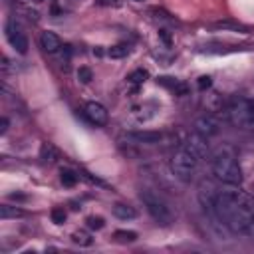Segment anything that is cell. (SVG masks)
<instances>
[{"label": "cell", "instance_id": "6da1fadb", "mask_svg": "<svg viewBox=\"0 0 254 254\" xmlns=\"http://www.w3.org/2000/svg\"><path fill=\"white\" fill-rule=\"evenodd\" d=\"M200 204L210 216L238 236H254V196L244 190H216L202 185L198 192Z\"/></svg>", "mask_w": 254, "mask_h": 254}, {"label": "cell", "instance_id": "7a4b0ae2", "mask_svg": "<svg viewBox=\"0 0 254 254\" xmlns=\"http://www.w3.org/2000/svg\"><path fill=\"white\" fill-rule=\"evenodd\" d=\"M210 171L214 175L216 181L224 183V185H232L238 187L242 183V169L234 157V153H230L228 149H220L212 155L210 159Z\"/></svg>", "mask_w": 254, "mask_h": 254}, {"label": "cell", "instance_id": "3957f363", "mask_svg": "<svg viewBox=\"0 0 254 254\" xmlns=\"http://www.w3.org/2000/svg\"><path fill=\"white\" fill-rule=\"evenodd\" d=\"M139 196H141V200H143V206L147 208V212L151 214V218H153L157 224L169 226V224L175 222V212H173L171 204H169L159 192H155V190H151V189H143V190L139 192Z\"/></svg>", "mask_w": 254, "mask_h": 254}, {"label": "cell", "instance_id": "277c9868", "mask_svg": "<svg viewBox=\"0 0 254 254\" xmlns=\"http://www.w3.org/2000/svg\"><path fill=\"white\" fill-rule=\"evenodd\" d=\"M196 167H198V159L192 153H189L185 147H181L171 159V169H173L175 177L185 183H189L192 179V175L196 173Z\"/></svg>", "mask_w": 254, "mask_h": 254}, {"label": "cell", "instance_id": "5b68a950", "mask_svg": "<svg viewBox=\"0 0 254 254\" xmlns=\"http://www.w3.org/2000/svg\"><path fill=\"white\" fill-rule=\"evenodd\" d=\"M4 36H6L8 44H10L18 54H26V52H28V38H26V34L22 32L20 24H18L14 18H10V20L6 22V26H4Z\"/></svg>", "mask_w": 254, "mask_h": 254}, {"label": "cell", "instance_id": "8992f818", "mask_svg": "<svg viewBox=\"0 0 254 254\" xmlns=\"http://www.w3.org/2000/svg\"><path fill=\"white\" fill-rule=\"evenodd\" d=\"M183 147H185L189 153H192L198 161H202V159H206V157H208V143H206V137L198 135L196 131H194V133H190V135L185 139Z\"/></svg>", "mask_w": 254, "mask_h": 254}, {"label": "cell", "instance_id": "52a82bcc", "mask_svg": "<svg viewBox=\"0 0 254 254\" xmlns=\"http://www.w3.org/2000/svg\"><path fill=\"white\" fill-rule=\"evenodd\" d=\"M192 127H194V131L198 133V135H202V137H212V135H216L218 131H220V123H218V119H214L212 115H200V117H196L194 119V123H192Z\"/></svg>", "mask_w": 254, "mask_h": 254}, {"label": "cell", "instance_id": "ba28073f", "mask_svg": "<svg viewBox=\"0 0 254 254\" xmlns=\"http://www.w3.org/2000/svg\"><path fill=\"white\" fill-rule=\"evenodd\" d=\"M83 113H85V117H87L93 125H105L107 119H109L107 109H105L99 101H87L85 107H83Z\"/></svg>", "mask_w": 254, "mask_h": 254}, {"label": "cell", "instance_id": "9c48e42d", "mask_svg": "<svg viewBox=\"0 0 254 254\" xmlns=\"http://www.w3.org/2000/svg\"><path fill=\"white\" fill-rule=\"evenodd\" d=\"M125 137L133 143H143V145H155L163 139V135L159 131H131Z\"/></svg>", "mask_w": 254, "mask_h": 254}, {"label": "cell", "instance_id": "30bf717a", "mask_svg": "<svg viewBox=\"0 0 254 254\" xmlns=\"http://www.w3.org/2000/svg\"><path fill=\"white\" fill-rule=\"evenodd\" d=\"M40 46H42V50L48 52V54H56V52H60V50L64 48L60 36L54 34V32H42V36H40Z\"/></svg>", "mask_w": 254, "mask_h": 254}, {"label": "cell", "instance_id": "8fae6325", "mask_svg": "<svg viewBox=\"0 0 254 254\" xmlns=\"http://www.w3.org/2000/svg\"><path fill=\"white\" fill-rule=\"evenodd\" d=\"M113 214L119 218V220H133L137 216V210L129 204H123V202H117L113 204Z\"/></svg>", "mask_w": 254, "mask_h": 254}, {"label": "cell", "instance_id": "7c38bea8", "mask_svg": "<svg viewBox=\"0 0 254 254\" xmlns=\"http://www.w3.org/2000/svg\"><path fill=\"white\" fill-rule=\"evenodd\" d=\"M40 159H42L44 163H54V161L58 159L56 147H54L52 143H42V147H40Z\"/></svg>", "mask_w": 254, "mask_h": 254}, {"label": "cell", "instance_id": "4fadbf2b", "mask_svg": "<svg viewBox=\"0 0 254 254\" xmlns=\"http://www.w3.org/2000/svg\"><path fill=\"white\" fill-rule=\"evenodd\" d=\"M20 216H24L22 208L12 206V204H0V218L8 220V218H20Z\"/></svg>", "mask_w": 254, "mask_h": 254}, {"label": "cell", "instance_id": "5bb4252c", "mask_svg": "<svg viewBox=\"0 0 254 254\" xmlns=\"http://www.w3.org/2000/svg\"><path fill=\"white\" fill-rule=\"evenodd\" d=\"M60 181H62L64 187H73L79 181V175L75 171H71V169H62L60 171Z\"/></svg>", "mask_w": 254, "mask_h": 254}, {"label": "cell", "instance_id": "9a60e30c", "mask_svg": "<svg viewBox=\"0 0 254 254\" xmlns=\"http://www.w3.org/2000/svg\"><path fill=\"white\" fill-rule=\"evenodd\" d=\"M216 30H234V32H248V28L244 24H238V22H228V20H222V22H216L214 24Z\"/></svg>", "mask_w": 254, "mask_h": 254}, {"label": "cell", "instance_id": "2e32d148", "mask_svg": "<svg viewBox=\"0 0 254 254\" xmlns=\"http://www.w3.org/2000/svg\"><path fill=\"white\" fill-rule=\"evenodd\" d=\"M147 77H149V71L143 69V67H139V69H133V71L127 75V81L133 83V85H139V83H143Z\"/></svg>", "mask_w": 254, "mask_h": 254}, {"label": "cell", "instance_id": "e0dca14e", "mask_svg": "<svg viewBox=\"0 0 254 254\" xmlns=\"http://www.w3.org/2000/svg\"><path fill=\"white\" fill-rule=\"evenodd\" d=\"M71 242L73 244H79V246H91L93 244V238L85 230H77V232L71 234Z\"/></svg>", "mask_w": 254, "mask_h": 254}, {"label": "cell", "instance_id": "ac0fdd59", "mask_svg": "<svg viewBox=\"0 0 254 254\" xmlns=\"http://www.w3.org/2000/svg\"><path fill=\"white\" fill-rule=\"evenodd\" d=\"M129 54V46L127 44H117V46H111L107 50V56L113 58V60H119V58H125Z\"/></svg>", "mask_w": 254, "mask_h": 254}, {"label": "cell", "instance_id": "d6986e66", "mask_svg": "<svg viewBox=\"0 0 254 254\" xmlns=\"http://www.w3.org/2000/svg\"><path fill=\"white\" fill-rule=\"evenodd\" d=\"M65 218H67V212L64 210V206L52 208V222H54V224H64Z\"/></svg>", "mask_w": 254, "mask_h": 254}, {"label": "cell", "instance_id": "ffe728a7", "mask_svg": "<svg viewBox=\"0 0 254 254\" xmlns=\"http://www.w3.org/2000/svg\"><path fill=\"white\" fill-rule=\"evenodd\" d=\"M113 236L119 242H135L137 240V232H133V230H117Z\"/></svg>", "mask_w": 254, "mask_h": 254}, {"label": "cell", "instance_id": "44dd1931", "mask_svg": "<svg viewBox=\"0 0 254 254\" xmlns=\"http://www.w3.org/2000/svg\"><path fill=\"white\" fill-rule=\"evenodd\" d=\"M77 79H79L81 83H89V81L93 79V71H91L89 67H85V65H83V67H79V69H77Z\"/></svg>", "mask_w": 254, "mask_h": 254}, {"label": "cell", "instance_id": "7402d4cb", "mask_svg": "<svg viewBox=\"0 0 254 254\" xmlns=\"http://www.w3.org/2000/svg\"><path fill=\"white\" fill-rule=\"evenodd\" d=\"M87 226L89 228H95V230H99V228H103V224H105V220L101 218V216H87Z\"/></svg>", "mask_w": 254, "mask_h": 254}, {"label": "cell", "instance_id": "603a6c76", "mask_svg": "<svg viewBox=\"0 0 254 254\" xmlns=\"http://www.w3.org/2000/svg\"><path fill=\"white\" fill-rule=\"evenodd\" d=\"M208 85H210V77H208V75L198 77V87H200V89H204V87H208Z\"/></svg>", "mask_w": 254, "mask_h": 254}, {"label": "cell", "instance_id": "cb8c5ba5", "mask_svg": "<svg viewBox=\"0 0 254 254\" xmlns=\"http://www.w3.org/2000/svg\"><path fill=\"white\" fill-rule=\"evenodd\" d=\"M97 4L99 6H117L119 0H97Z\"/></svg>", "mask_w": 254, "mask_h": 254}, {"label": "cell", "instance_id": "d4e9b609", "mask_svg": "<svg viewBox=\"0 0 254 254\" xmlns=\"http://www.w3.org/2000/svg\"><path fill=\"white\" fill-rule=\"evenodd\" d=\"M6 131H8V119L2 117V119H0V133H6Z\"/></svg>", "mask_w": 254, "mask_h": 254}, {"label": "cell", "instance_id": "484cf974", "mask_svg": "<svg viewBox=\"0 0 254 254\" xmlns=\"http://www.w3.org/2000/svg\"><path fill=\"white\" fill-rule=\"evenodd\" d=\"M244 129H250V131H254V113L248 117V121H246V125H244Z\"/></svg>", "mask_w": 254, "mask_h": 254}, {"label": "cell", "instance_id": "4316f807", "mask_svg": "<svg viewBox=\"0 0 254 254\" xmlns=\"http://www.w3.org/2000/svg\"><path fill=\"white\" fill-rule=\"evenodd\" d=\"M135 2H145V0H135Z\"/></svg>", "mask_w": 254, "mask_h": 254}]
</instances>
